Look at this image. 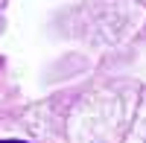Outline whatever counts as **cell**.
Segmentation results:
<instances>
[{
    "instance_id": "6da1fadb",
    "label": "cell",
    "mask_w": 146,
    "mask_h": 143,
    "mask_svg": "<svg viewBox=\"0 0 146 143\" xmlns=\"http://www.w3.org/2000/svg\"><path fill=\"white\" fill-rule=\"evenodd\" d=\"M0 143H27V140H0Z\"/></svg>"
}]
</instances>
